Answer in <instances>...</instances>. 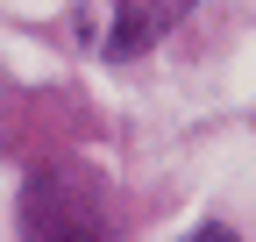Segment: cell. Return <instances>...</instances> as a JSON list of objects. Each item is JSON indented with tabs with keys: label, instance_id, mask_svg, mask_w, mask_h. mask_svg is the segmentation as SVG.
Returning <instances> with one entry per match:
<instances>
[{
	"label": "cell",
	"instance_id": "6da1fadb",
	"mask_svg": "<svg viewBox=\"0 0 256 242\" xmlns=\"http://www.w3.org/2000/svg\"><path fill=\"white\" fill-rule=\"evenodd\" d=\"M22 228H28V242H107V221H100V206H92V192L64 186V178H43V186L28 192Z\"/></svg>",
	"mask_w": 256,
	"mask_h": 242
},
{
	"label": "cell",
	"instance_id": "7a4b0ae2",
	"mask_svg": "<svg viewBox=\"0 0 256 242\" xmlns=\"http://www.w3.org/2000/svg\"><path fill=\"white\" fill-rule=\"evenodd\" d=\"M192 0H121V36H114V50H136V43H150L156 28H164L171 14H185Z\"/></svg>",
	"mask_w": 256,
	"mask_h": 242
},
{
	"label": "cell",
	"instance_id": "3957f363",
	"mask_svg": "<svg viewBox=\"0 0 256 242\" xmlns=\"http://www.w3.org/2000/svg\"><path fill=\"white\" fill-rule=\"evenodd\" d=\"M185 242H235L228 228H200V235H185Z\"/></svg>",
	"mask_w": 256,
	"mask_h": 242
}]
</instances>
